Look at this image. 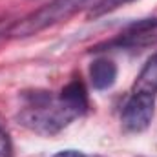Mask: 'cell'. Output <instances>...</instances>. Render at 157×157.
<instances>
[{
	"mask_svg": "<svg viewBox=\"0 0 157 157\" xmlns=\"http://www.w3.org/2000/svg\"><path fill=\"white\" fill-rule=\"evenodd\" d=\"M88 108V97L82 82H70L59 97L35 93L28 106L18 113V121L31 132L40 135H55L80 117Z\"/></svg>",
	"mask_w": 157,
	"mask_h": 157,
	"instance_id": "obj_1",
	"label": "cell"
},
{
	"mask_svg": "<svg viewBox=\"0 0 157 157\" xmlns=\"http://www.w3.org/2000/svg\"><path fill=\"white\" fill-rule=\"evenodd\" d=\"M88 2L90 0H51V2L44 4L42 7H39L37 11L13 22L7 31V37L9 39H26V37L39 35L40 31L71 18Z\"/></svg>",
	"mask_w": 157,
	"mask_h": 157,
	"instance_id": "obj_2",
	"label": "cell"
},
{
	"mask_svg": "<svg viewBox=\"0 0 157 157\" xmlns=\"http://www.w3.org/2000/svg\"><path fill=\"white\" fill-rule=\"evenodd\" d=\"M154 110H155L154 95L132 91L130 99L126 101V104L122 108V115H121L124 130H128L132 133L144 132L154 119Z\"/></svg>",
	"mask_w": 157,
	"mask_h": 157,
	"instance_id": "obj_3",
	"label": "cell"
},
{
	"mask_svg": "<svg viewBox=\"0 0 157 157\" xmlns=\"http://www.w3.org/2000/svg\"><path fill=\"white\" fill-rule=\"evenodd\" d=\"M157 42V17L155 18H146L141 22H135L128 26L110 46L117 48H143Z\"/></svg>",
	"mask_w": 157,
	"mask_h": 157,
	"instance_id": "obj_4",
	"label": "cell"
},
{
	"mask_svg": "<svg viewBox=\"0 0 157 157\" xmlns=\"http://www.w3.org/2000/svg\"><path fill=\"white\" fill-rule=\"evenodd\" d=\"M90 80H91V86L97 91L110 90L117 80V66H115V62L110 60V59H104V57L93 60L91 66H90Z\"/></svg>",
	"mask_w": 157,
	"mask_h": 157,
	"instance_id": "obj_5",
	"label": "cell"
},
{
	"mask_svg": "<svg viewBox=\"0 0 157 157\" xmlns=\"http://www.w3.org/2000/svg\"><path fill=\"white\" fill-rule=\"evenodd\" d=\"M133 91L139 93H148V95H157V53H154L146 64L143 66L141 73L137 75Z\"/></svg>",
	"mask_w": 157,
	"mask_h": 157,
	"instance_id": "obj_6",
	"label": "cell"
},
{
	"mask_svg": "<svg viewBox=\"0 0 157 157\" xmlns=\"http://www.w3.org/2000/svg\"><path fill=\"white\" fill-rule=\"evenodd\" d=\"M130 2H135V0H99L97 4L91 6V9L88 11V18H99V17H104L112 11H115L119 7L130 4Z\"/></svg>",
	"mask_w": 157,
	"mask_h": 157,
	"instance_id": "obj_7",
	"label": "cell"
},
{
	"mask_svg": "<svg viewBox=\"0 0 157 157\" xmlns=\"http://www.w3.org/2000/svg\"><path fill=\"white\" fill-rule=\"evenodd\" d=\"M0 157H13V143L11 137L0 128Z\"/></svg>",
	"mask_w": 157,
	"mask_h": 157,
	"instance_id": "obj_8",
	"label": "cell"
},
{
	"mask_svg": "<svg viewBox=\"0 0 157 157\" xmlns=\"http://www.w3.org/2000/svg\"><path fill=\"white\" fill-rule=\"evenodd\" d=\"M51 157H86V155L82 152H78V150H60V152H57Z\"/></svg>",
	"mask_w": 157,
	"mask_h": 157,
	"instance_id": "obj_9",
	"label": "cell"
},
{
	"mask_svg": "<svg viewBox=\"0 0 157 157\" xmlns=\"http://www.w3.org/2000/svg\"><path fill=\"white\" fill-rule=\"evenodd\" d=\"M11 24H6V22H0V39L2 37H7V31H9Z\"/></svg>",
	"mask_w": 157,
	"mask_h": 157,
	"instance_id": "obj_10",
	"label": "cell"
}]
</instances>
